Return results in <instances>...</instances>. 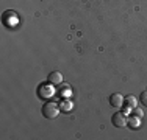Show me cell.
Segmentation results:
<instances>
[{"instance_id":"3957f363","label":"cell","mask_w":147,"mask_h":140,"mask_svg":"<svg viewBox=\"0 0 147 140\" xmlns=\"http://www.w3.org/2000/svg\"><path fill=\"white\" fill-rule=\"evenodd\" d=\"M124 98L121 93H113V95H110V104L113 107H122L124 106Z\"/></svg>"},{"instance_id":"5b68a950","label":"cell","mask_w":147,"mask_h":140,"mask_svg":"<svg viewBox=\"0 0 147 140\" xmlns=\"http://www.w3.org/2000/svg\"><path fill=\"white\" fill-rule=\"evenodd\" d=\"M136 103H138V98L133 97V95H128L124 98V106L128 107V109H135L136 107Z\"/></svg>"},{"instance_id":"ba28073f","label":"cell","mask_w":147,"mask_h":140,"mask_svg":"<svg viewBox=\"0 0 147 140\" xmlns=\"http://www.w3.org/2000/svg\"><path fill=\"white\" fill-rule=\"evenodd\" d=\"M138 100L141 101V104H142V106H146V107H147V90H146V92H142L141 95H139Z\"/></svg>"},{"instance_id":"52a82bcc","label":"cell","mask_w":147,"mask_h":140,"mask_svg":"<svg viewBox=\"0 0 147 140\" xmlns=\"http://www.w3.org/2000/svg\"><path fill=\"white\" fill-rule=\"evenodd\" d=\"M72 107H74V104H72V101H71V100H63L61 103H59V109H61L63 112H69V111H72Z\"/></svg>"},{"instance_id":"9c48e42d","label":"cell","mask_w":147,"mask_h":140,"mask_svg":"<svg viewBox=\"0 0 147 140\" xmlns=\"http://www.w3.org/2000/svg\"><path fill=\"white\" fill-rule=\"evenodd\" d=\"M131 111H133V115H136V117H139V118L142 117V111H141V109H138V107H135V109H131Z\"/></svg>"},{"instance_id":"6da1fadb","label":"cell","mask_w":147,"mask_h":140,"mask_svg":"<svg viewBox=\"0 0 147 140\" xmlns=\"http://www.w3.org/2000/svg\"><path fill=\"white\" fill-rule=\"evenodd\" d=\"M59 106L57 103H52V101H47V103L42 106V115L45 118H57L59 114Z\"/></svg>"},{"instance_id":"7a4b0ae2","label":"cell","mask_w":147,"mask_h":140,"mask_svg":"<svg viewBox=\"0 0 147 140\" xmlns=\"http://www.w3.org/2000/svg\"><path fill=\"white\" fill-rule=\"evenodd\" d=\"M111 123L116 126V128H124V126H127V117H125L124 112H116L111 117Z\"/></svg>"},{"instance_id":"8992f818","label":"cell","mask_w":147,"mask_h":140,"mask_svg":"<svg viewBox=\"0 0 147 140\" xmlns=\"http://www.w3.org/2000/svg\"><path fill=\"white\" fill-rule=\"evenodd\" d=\"M127 125L130 126L131 129L141 128V121H139V117H136V115H131L130 118H127Z\"/></svg>"},{"instance_id":"277c9868","label":"cell","mask_w":147,"mask_h":140,"mask_svg":"<svg viewBox=\"0 0 147 140\" xmlns=\"http://www.w3.org/2000/svg\"><path fill=\"white\" fill-rule=\"evenodd\" d=\"M47 79L50 84H61L63 83V75H61V72H52Z\"/></svg>"}]
</instances>
